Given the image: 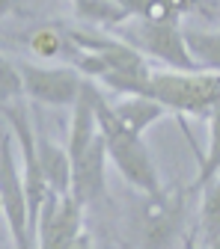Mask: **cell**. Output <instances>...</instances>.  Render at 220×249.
Instances as JSON below:
<instances>
[{
  "label": "cell",
  "instance_id": "obj_1",
  "mask_svg": "<svg viewBox=\"0 0 220 249\" xmlns=\"http://www.w3.org/2000/svg\"><path fill=\"white\" fill-rule=\"evenodd\" d=\"M99 134H101L104 148H107V160H113V166L119 169V175L125 181H128L131 187H137L143 196L161 193L158 166H155L143 137L125 131L122 124L113 119L107 98L99 101Z\"/></svg>",
  "mask_w": 220,
  "mask_h": 249
},
{
  "label": "cell",
  "instance_id": "obj_2",
  "mask_svg": "<svg viewBox=\"0 0 220 249\" xmlns=\"http://www.w3.org/2000/svg\"><path fill=\"white\" fill-rule=\"evenodd\" d=\"M146 98L158 101L164 110L211 116L220 107V74L211 71H152Z\"/></svg>",
  "mask_w": 220,
  "mask_h": 249
},
{
  "label": "cell",
  "instance_id": "obj_3",
  "mask_svg": "<svg viewBox=\"0 0 220 249\" xmlns=\"http://www.w3.org/2000/svg\"><path fill=\"white\" fill-rule=\"evenodd\" d=\"M125 45H131L140 56H152L161 59L173 71H200V66L194 62V56L187 53L184 45V27L179 21H140L134 18V24L125 30Z\"/></svg>",
  "mask_w": 220,
  "mask_h": 249
},
{
  "label": "cell",
  "instance_id": "obj_4",
  "mask_svg": "<svg viewBox=\"0 0 220 249\" xmlns=\"http://www.w3.org/2000/svg\"><path fill=\"white\" fill-rule=\"evenodd\" d=\"M187 196L191 190H176V193H155L146 196L140 211H137V243L140 249H170L173 240L181 231L184 211H187Z\"/></svg>",
  "mask_w": 220,
  "mask_h": 249
},
{
  "label": "cell",
  "instance_id": "obj_5",
  "mask_svg": "<svg viewBox=\"0 0 220 249\" xmlns=\"http://www.w3.org/2000/svg\"><path fill=\"white\" fill-rule=\"evenodd\" d=\"M0 211H3L15 249H36L30 237V213H27V193H24V178L15 160L12 148V131L0 137Z\"/></svg>",
  "mask_w": 220,
  "mask_h": 249
},
{
  "label": "cell",
  "instance_id": "obj_6",
  "mask_svg": "<svg viewBox=\"0 0 220 249\" xmlns=\"http://www.w3.org/2000/svg\"><path fill=\"white\" fill-rule=\"evenodd\" d=\"M24 98L48 104V107H75L83 77L72 66H36V62H18Z\"/></svg>",
  "mask_w": 220,
  "mask_h": 249
},
{
  "label": "cell",
  "instance_id": "obj_7",
  "mask_svg": "<svg viewBox=\"0 0 220 249\" xmlns=\"http://www.w3.org/2000/svg\"><path fill=\"white\" fill-rule=\"evenodd\" d=\"M80 234H83V208L72 196L48 193L36 226V249H69Z\"/></svg>",
  "mask_w": 220,
  "mask_h": 249
},
{
  "label": "cell",
  "instance_id": "obj_8",
  "mask_svg": "<svg viewBox=\"0 0 220 249\" xmlns=\"http://www.w3.org/2000/svg\"><path fill=\"white\" fill-rule=\"evenodd\" d=\"M107 190V148L101 134L89 142V148L72 163V199L86 208L99 202Z\"/></svg>",
  "mask_w": 220,
  "mask_h": 249
},
{
  "label": "cell",
  "instance_id": "obj_9",
  "mask_svg": "<svg viewBox=\"0 0 220 249\" xmlns=\"http://www.w3.org/2000/svg\"><path fill=\"white\" fill-rule=\"evenodd\" d=\"M101 89L83 77V86H80V95L72 107V128H69V142H66V151L72 163L80 158V154L89 148V142L99 137V101H101Z\"/></svg>",
  "mask_w": 220,
  "mask_h": 249
},
{
  "label": "cell",
  "instance_id": "obj_10",
  "mask_svg": "<svg viewBox=\"0 0 220 249\" xmlns=\"http://www.w3.org/2000/svg\"><path fill=\"white\" fill-rule=\"evenodd\" d=\"M36 151H39V166H42V178L48 184V193L72 196V158H69V151L42 134H36Z\"/></svg>",
  "mask_w": 220,
  "mask_h": 249
},
{
  "label": "cell",
  "instance_id": "obj_11",
  "mask_svg": "<svg viewBox=\"0 0 220 249\" xmlns=\"http://www.w3.org/2000/svg\"><path fill=\"white\" fill-rule=\"evenodd\" d=\"M110 113H113V119L122 124L125 131L143 137V131L149 128V124L158 122L167 110H164L158 101L146 98V95H131V98H122V101L110 104Z\"/></svg>",
  "mask_w": 220,
  "mask_h": 249
},
{
  "label": "cell",
  "instance_id": "obj_12",
  "mask_svg": "<svg viewBox=\"0 0 220 249\" xmlns=\"http://www.w3.org/2000/svg\"><path fill=\"white\" fill-rule=\"evenodd\" d=\"M75 15L83 18L86 24H96V27H122L128 24L131 6L128 3H119V0H78L75 3Z\"/></svg>",
  "mask_w": 220,
  "mask_h": 249
},
{
  "label": "cell",
  "instance_id": "obj_13",
  "mask_svg": "<svg viewBox=\"0 0 220 249\" xmlns=\"http://www.w3.org/2000/svg\"><path fill=\"white\" fill-rule=\"evenodd\" d=\"M184 45H187V53L200 66V71L220 74V33L184 27Z\"/></svg>",
  "mask_w": 220,
  "mask_h": 249
},
{
  "label": "cell",
  "instance_id": "obj_14",
  "mask_svg": "<svg viewBox=\"0 0 220 249\" xmlns=\"http://www.w3.org/2000/svg\"><path fill=\"white\" fill-rule=\"evenodd\" d=\"M30 51L42 59H57V56H69L75 62L78 48L69 39V33H60L57 27H39L33 36H30Z\"/></svg>",
  "mask_w": 220,
  "mask_h": 249
},
{
  "label": "cell",
  "instance_id": "obj_15",
  "mask_svg": "<svg viewBox=\"0 0 220 249\" xmlns=\"http://www.w3.org/2000/svg\"><path fill=\"white\" fill-rule=\"evenodd\" d=\"M217 172H220V107L208 116V151L200 160V172H197V181L191 184V193L205 190Z\"/></svg>",
  "mask_w": 220,
  "mask_h": 249
},
{
  "label": "cell",
  "instance_id": "obj_16",
  "mask_svg": "<svg viewBox=\"0 0 220 249\" xmlns=\"http://www.w3.org/2000/svg\"><path fill=\"white\" fill-rule=\"evenodd\" d=\"M200 229L205 234V243L220 237V172L205 187V196L200 205Z\"/></svg>",
  "mask_w": 220,
  "mask_h": 249
},
{
  "label": "cell",
  "instance_id": "obj_17",
  "mask_svg": "<svg viewBox=\"0 0 220 249\" xmlns=\"http://www.w3.org/2000/svg\"><path fill=\"white\" fill-rule=\"evenodd\" d=\"M18 101H27L18 62H12L6 53H0V113L12 104H18Z\"/></svg>",
  "mask_w": 220,
  "mask_h": 249
},
{
  "label": "cell",
  "instance_id": "obj_18",
  "mask_svg": "<svg viewBox=\"0 0 220 249\" xmlns=\"http://www.w3.org/2000/svg\"><path fill=\"white\" fill-rule=\"evenodd\" d=\"M131 6V3H128ZM187 12L184 3H143V6H131V15L140 18V21H179L181 24V15Z\"/></svg>",
  "mask_w": 220,
  "mask_h": 249
},
{
  "label": "cell",
  "instance_id": "obj_19",
  "mask_svg": "<svg viewBox=\"0 0 220 249\" xmlns=\"http://www.w3.org/2000/svg\"><path fill=\"white\" fill-rule=\"evenodd\" d=\"M69 249H96V243H92V234H89V231H83V234L69 246Z\"/></svg>",
  "mask_w": 220,
  "mask_h": 249
},
{
  "label": "cell",
  "instance_id": "obj_20",
  "mask_svg": "<svg viewBox=\"0 0 220 249\" xmlns=\"http://www.w3.org/2000/svg\"><path fill=\"white\" fill-rule=\"evenodd\" d=\"M9 12H12V3H6V0H0V21H3Z\"/></svg>",
  "mask_w": 220,
  "mask_h": 249
},
{
  "label": "cell",
  "instance_id": "obj_21",
  "mask_svg": "<svg viewBox=\"0 0 220 249\" xmlns=\"http://www.w3.org/2000/svg\"><path fill=\"white\" fill-rule=\"evenodd\" d=\"M181 249H197V237H194V234H187L184 243H181Z\"/></svg>",
  "mask_w": 220,
  "mask_h": 249
},
{
  "label": "cell",
  "instance_id": "obj_22",
  "mask_svg": "<svg viewBox=\"0 0 220 249\" xmlns=\"http://www.w3.org/2000/svg\"><path fill=\"white\" fill-rule=\"evenodd\" d=\"M208 249H220V237H214V240H208Z\"/></svg>",
  "mask_w": 220,
  "mask_h": 249
}]
</instances>
